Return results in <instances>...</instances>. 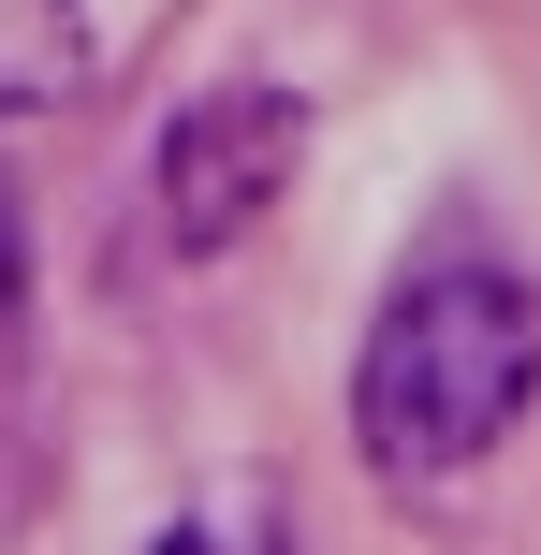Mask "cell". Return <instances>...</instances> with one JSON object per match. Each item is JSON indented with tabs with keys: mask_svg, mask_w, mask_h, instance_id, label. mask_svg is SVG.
Here are the masks:
<instances>
[{
	"mask_svg": "<svg viewBox=\"0 0 541 555\" xmlns=\"http://www.w3.org/2000/svg\"><path fill=\"white\" fill-rule=\"evenodd\" d=\"M293 162H308V103H293V88H205V103H176V132H162L176 249H234V234L293 191Z\"/></svg>",
	"mask_w": 541,
	"mask_h": 555,
	"instance_id": "7a4b0ae2",
	"label": "cell"
},
{
	"mask_svg": "<svg viewBox=\"0 0 541 555\" xmlns=\"http://www.w3.org/2000/svg\"><path fill=\"white\" fill-rule=\"evenodd\" d=\"M541 395V293L498 249H439L381 293L366 351H351V439L396 498L468 482Z\"/></svg>",
	"mask_w": 541,
	"mask_h": 555,
	"instance_id": "6da1fadb",
	"label": "cell"
},
{
	"mask_svg": "<svg viewBox=\"0 0 541 555\" xmlns=\"http://www.w3.org/2000/svg\"><path fill=\"white\" fill-rule=\"evenodd\" d=\"M88 0H0V117H44V103H88Z\"/></svg>",
	"mask_w": 541,
	"mask_h": 555,
	"instance_id": "3957f363",
	"label": "cell"
},
{
	"mask_svg": "<svg viewBox=\"0 0 541 555\" xmlns=\"http://www.w3.org/2000/svg\"><path fill=\"white\" fill-rule=\"evenodd\" d=\"M146 555H293V541H279V512H176Z\"/></svg>",
	"mask_w": 541,
	"mask_h": 555,
	"instance_id": "277c9868",
	"label": "cell"
},
{
	"mask_svg": "<svg viewBox=\"0 0 541 555\" xmlns=\"http://www.w3.org/2000/svg\"><path fill=\"white\" fill-rule=\"evenodd\" d=\"M15 293H29V220H15V191H0V322H15Z\"/></svg>",
	"mask_w": 541,
	"mask_h": 555,
	"instance_id": "5b68a950",
	"label": "cell"
}]
</instances>
